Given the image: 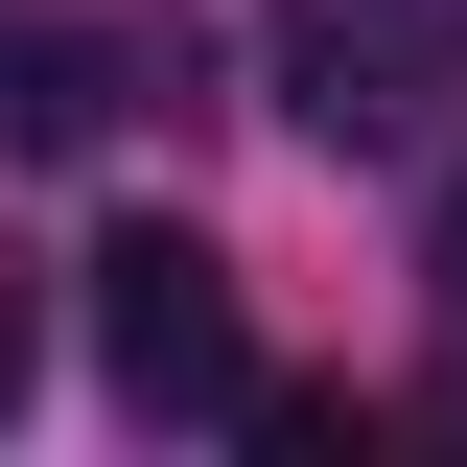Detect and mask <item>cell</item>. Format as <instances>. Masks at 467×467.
<instances>
[{"instance_id": "5b68a950", "label": "cell", "mask_w": 467, "mask_h": 467, "mask_svg": "<svg viewBox=\"0 0 467 467\" xmlns=\"http://www.w3.org/2000/svg\"><path fill=\"white\" fill-rule=\"evenodd\" d=\"M420 281H444V327H467V187H444V234H420Z\"/></svg>"}, {"instance_id": "3957f363", "label": "cell", "mask_w": 467, "mask_h": 467, "mask_svg": "<svg viewBox=\"0 0 467 467\" xmlns=\"http://www.w3.org/2000/svg\"><path fill=\"white\" fill-rule=\"evenodd\" d=\"M94 117H117V47H94V24H0V140H24V164H70Z\"/></svg>"}, {"instance_id": "277c9868", "label": "cell", "mask_w": 467, "mask_h": 467, "mask_svg": "<svg viewBox=\"0 0 467 467\" xmlns=\"http://www.w3.org/2000/svg\"><path fill=\"white\" fill-rule=\"evenodd\" d=\"M24 374H47V304H24V257H0V420H24Z\"/></svg>"}, {"instance_id": "6da1fadb", "label": "cell", "mask_w": 467, "mask_h": 467, "mask_svg": "<svg viewBox=\"0 0 467 467\" xmlns=\"http://www.w3.org/2000/svg\"><path fill=\"white\" fill-rule=\"evenodd\" d=\"M94 374L140 420H234V398H257V327H234V257H211V234H164V211L94 234Z\"/></svg>"}, {"instance_id": "7a4b0ae2", "label": "cell", "mask_w": 467, "mask_h": 467, "mask_svg": "<svg viewBox=\"0 0 467 467\" xmlns=\"http://www.w3.org/2000/svg\"><path fill=\"white\" fill-rule=\"evenodd\" d=\"M281 94H304V140H444L467 0H304L281 24Z\"/></svg>"}]
</instances>
